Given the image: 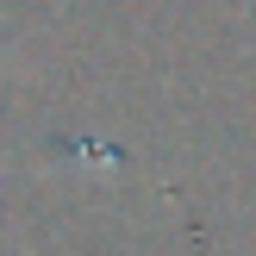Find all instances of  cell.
<instances>
[{"mask_svg":"<svg viewBox=\"0 0 256 256\" xmlns=\"http://www.w3.org/2000/svg\"><path fill=\"white\" fill-rule=\"evenodd\" d=\"M0 175H12V169H0Z\"/></svg>","mask_w":256,"mask_h":256,"instance_id":"cell-1","label":"cell"}]
</instances>
